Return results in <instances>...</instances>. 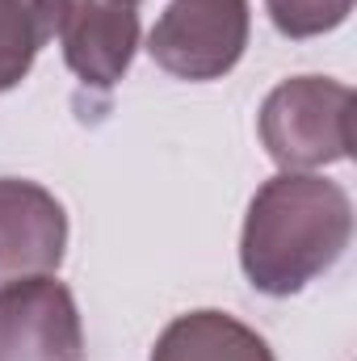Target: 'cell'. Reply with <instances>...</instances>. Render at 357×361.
<instances>
[{"instance_id": "cell-1", "label": "cell", "mask_w": 357, "mask_h": 361, "mask_svg": "<svg viewBox=\"0 0 357 361\" xmlns=\"http://www.w3.org/2000/svg\"><path fill=\"white\" fill-rule=\"evenodd\" d=\"M353 240V202L328 177L277 173L244 214L240 269L253 290L290 298L332 269Z\"/></svg>"}, {"instance_id": "cell-2", "label": "cell", "mask_w": 357, "mask_h": 361, "mask_svg": "<svg viewBox=\"0 0 357 361\" xmlns=\"http://www.w3.org/2000/svg\"><path fill=\"white\" fill-rule=\"evenodd\" d=\"M257 130L282 173H311L353 156V89L328 76H290L265 97Z\"/></svg>"}, {"instance_id": "cell-3", "label": "cell", "mask_w": 357, "mask_h": 361, "mask_svg": "<svg viewBox=\"0 0 357 361\" xmlns=\"http://www.w3.org/2000/svg\"><path fill=\"white\" fill-rule=\"evenodd\" d=\"M248 0H173L147 34V55L177 80H223L248 51Z\"/></svg>"}, {"instance_id": "cell-4", "label": "cell", "mask_w": 357, "mask_h": 361, "mask_svg": "<svg viewBox=\"0 0 357 361\" xmlns=\"http://www.w3.org/2000/svg\"><path fill=\"white\" fill-rule=\"evenodd\" d=\"M0 361H85L76 294L55 273L0 286Z\"/></svg>"}, {"instance_id": "cell-5", "label": "cell", "mask_w": 357, "mask_h": 361, "mask_svg": "<svg viewBox=\"0 0 357 361\" xmlns=\"http://www.w3.org/2000/svg\"><path fill=\"white\" fill-rule=\"evenodd\" d=\"M68 210L63 202L21 177H0V286L42 277L63 265Z\"/></svg>"}, {"instance_id": "cell-6", "label": "cell", "mask_w": 357, "mask_h": 361, "mask_svg": "<svg viewBox=\"0 0 357 361\" xmlns=\"http://www.w3.org/2000/svg\"><path fill=\"white\" fill-rule=\"evenodd\" d=\"M63 63L80 85L109 92L139 51V13L122 0H72L59 25Z\"/></svg>"}, {"instance_id": "cell-7", "label": "cell", "mask_w": 357, "mask_h": 361, "mask_svg": "<svg viewBox=\"0 0 357 361\" xmlns=\"http://www.w3.org/2000/svg\"><path fill=\"white\" fill-rule=\"evenodd\" d=\"M152 361H277L269 341L240 324L236 315L227 311H189L177 315L160 336H156V349Z\"/></svg>"}, {"instance_id": "cell-8", "label": "cell", "mask_w": 357, "mask_h": 361, "mask_svg": "<svg viewBox=\"0 0 357 361\" xmlns=\"http://www.w3.org/2000/svg\"><path fill=\"white\" fill-rule=\"evenodd\" d=\"M72 0H0V92L17 89L38 51L59 34Z\"/></svg>"}, {"instance_id": "cell-9", "label": "cell", "mask_w": 357, "mask_h": 361, "mask_svg": "<svg viewBox=\"0 0 357 361\" xmlns=\"http://www.w3.org/2000/svg\"><path fill=\"white\" fill-rule=\"evenodd\" d=\"M265 13L282 38H320L349 21L353 0H265Z\"/></svg>"}, {"instance_id": "cell-10", "label": "cell", "mask_w": 357, "mask_h": 361, "mask_svg": "<svg viewBox=\"0 0 357 361\" xmlns=\"http://www.w3.org/2000/svg\"><path fill=\"white\" fill-rule=\"evenodd\" d=\"M122 4H139V0H122Z\"/></svg>"}]
</instances>
